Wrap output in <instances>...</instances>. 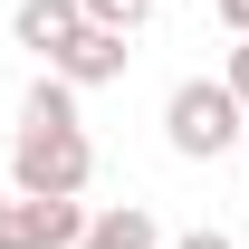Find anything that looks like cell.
Wrapping results in <instances>:
<instances>
[{"label": "cell", "mask_w": 249, "mask_h": 249, "mask_svg": "<svg viewBox=\"0 0 249 249\" xmlns=\"http://www.w3.org/2000/svg\"><path fill=\"white\" fill-rule=\"evenodd\" d=\"M87 173H96V144L77 124V96L58 77H38L19 96V124H10V192L19 201H77Z\"/></svg>", "instance_id": "cell-1"}, {"label": "cell", "mask_w": 249, "mask_h": 249, "mask_svg": "<svg viewBox=\"0 0 249 249\" xmlns=\"http://www.w3.org/2000/svg\"><path fill=\"white\" fill-rule=\"evenodd\" d=\"M240 134H249V115H240V96L220 87V77H182V87L163 96V144H173L182 163L240 154Z\"/></svg>", "instance_id": "cell-2"}, {"label": "cell", "mask_w": 249, "mask_h": 249, "mask_svg": "<svg viewBox=\"0 0 249 249\" xmlns=\"http://www.w3.org/2000/svg\"><path fill=\"white\" fill-rule=\"evenodd\" d=\"M87 230V201H0V249H77Z\"/></svg>", "instance_id": "cell-3"}, {"label": "cell", "mask_w": 249, "mask_h": 249, "mask_svg": "<svg viewBox=\"0 0 249 249\" xmlns=\"http://www.w3.org/2000/svg\"><path fill=\"white\" fill-rule=\"evenodd\" d=\"M124 58H134V48H124L115 29H77L58 58H48V77H58L67 96H87V87H115V77H124Z\"/></svg>", "instance_id": "cell-4"}, {"label": "cell", "mask_w": 249, "mask_h": 249, "mask_svg": "<svg viewBox=\"0 0 249 249\" xmlns=\"http://www.w3.org/2000/svg\"><path fill=\"white\" fill-rule=\"evenodd\" d=\"M77 29H87V19H77V0H19V10H10V38L38 48V58H58Z\"/></svg>", "instance_id": "cell-5"}, {"label": "cell", "mask_w": 249, "mask_h": 249, "mask_svg": "<svg viewBox=\"0 0 249 249\" xmlns=\"http://www.w3.org/2000/svg\"><path fill=\"white\" fill-rule=\"evenodd\" d=\"M77 249H163V230H154V211H144V201H115V211H87Z\"/></svg>", "instance_id": "cell-6"}, {"label": "cell", "mask_w": 249, "mask_h": 249, "mask_svg": "<svg viewBox=\"0 0 249 249\" xmlns=\"http://www.w3.org/2000/svg\"><path fill=\"white\" fill-rule=\"evenodd\" d=\"M77 19H87V29H115V38H134L144 19H154V0H77Z\"/></svg>", "instance_id": "cell-7"}, {"label": "cell", "mask_w": 249, "mask_h": 249, "mask_svg": "<svg viewBox=\"0 0 249 249\" xmlns=\"http://www.w3.org/2000/svg\"><path fill=\"white\" fill-rule=\"evenodd\" d=\"M220 87L240 96V115H249V38H240V48H230V67H220Z\"/></svg>", "instance_id": "cell-8"}, {"label": "cell", "mask_w": 249, "mask_h": 249, "mask_svg": "<svg viewBox=\"0 0 249 249\" xmlns=\"http://www.w3.org/2000/svg\"><path fill=\"white\" fill-rule=\"evenodd\" d=\"M173 249H240V240H230V230H182Z\"/></svg>", "instance_id": "cell-9"}, {"label": "cell", "mask_w": 249, "mask_h": 249, "mask_svg": "<svg viewBox=\"0 0 249 249\" xmlns=\"http://www.w3.org/2000/svg\"><path fill=\"white\" fill-rule=\"evenodd\" d=\"M220 29H230V38H249V0H220Z\"/></svg>", "instance_id": "cell-10"}, {"label": "cell", "mask_w": 249, "mask_h": 249, "mask_svg": "<svg viewBox=\"0 0 249 249\" xmlns=\"http://www.w3.org/2000/svg\"><path fill=\"white\" fill-rule=\"evenodd\" d=\"M0 201H10V182H0Z\"/></svg>", "instance_id": "cell-11"}, {"label": "cell", "mask_w": 249, "mask_h": 249, "mask_svg": "<svg viewBox=\"0 0 249 249\" xmlns=\"http://www.w3.org/2000/svg\"><path fill=\"white\" fill-rule=\"evenodd\" d=\"M240 144H249V134H240Z\"/></svg>", "instance_id": "cell-12"}]
</instances>
